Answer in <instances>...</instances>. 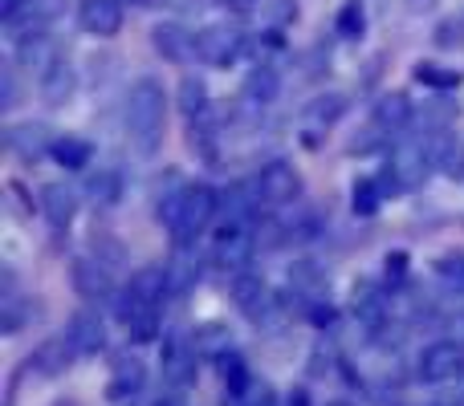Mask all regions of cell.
Here are the masks:
<instances>
[{"mask_svg": "<svg viewBox=\"0 0 464 406\" xmlns=\"http://www.w3.org/2000/svg\"><path fill=\"white\" fill-rule=\"evenodd\" d=\"M90 155H94V146H90L82 135H57L53 138V155H49V159H53L57 167H65V171H82L90 163Z\"/></svg>", "mask_w": 464, "mask_h": 406, "instance_id": "cell-28", "label": "cell"}, {"mask_svg": "<svg viewBox=\"0 0 464 406\" xmlns=\"http://www.w3.org/2000/svg\"><path fill=\"white\" fill-rule=\"evenodd\" d=\"M176 106H179V114H184V118H196V114H204L212 106L208 86H204L200 78H192V73H188V78L179 81V90H176Z\"/></svg>", "mask_w": 464, "mask_h": 406, "instance_id": "cell-32", "label": "cell"}, {"mask_svg": "<svg viewBox=\"0 0 464 406\" xmlns=\"http://www.w3.org/2000/svg\"><path fill=\"white\" fill-rule=\"evenodd\" d=\"M237 402L240 406H277V391H273L269 382H256V378H253V386H248Z\"/></svg>", "mask_w": 464, "mask_h": 406, "instance_id": "cell-39", "label": "cell"}, {"mask_svg": "<svg viewBox=\"0 0 464 406\" xmlns=\"http://www.w3.org/2000/svg\"><path fill=\"white\" fill-rule=\"evenodd\" d=\"M277 94H281V78H277V70H273V65H256V70L245 78V98H248V102L269 106Z\"/></svg>", "mask_w": 464, "mask_h": 406, "instance_id": "cell-30", "label": "cell"}, {"mask_svg": "<svg viewBox=\"0 0 464 406\" xmlns=\"http://www.w3.org/2000/svg\"><path fill=\"white\" fill-rule=\"evenodd\" d=\"M383 187H379L375 175H359L354 179V192H351V212L362 215V220H371V215L379 212V203H383Z\"/></svg>", "mask_w": 464, "mask_h": 406, "instance_id": "cell-31", "label": "cell"}, {"mask_svg": "<svg viewBox=\"0 0 464 406\" xmlns=\"http://www.w3.org/2000/svg\"><path fill=\"white\" fill-rule=\"evenodd\" d=\"M98 252H102L111 264H122V260H127V252H122V244H119L114 236H94V256H98Z\"/></svg>", "mask_w": 464, "mask_h": 406, "instance_id": "cell-44", "label": "cell"}, {"mask_svg": "<svg viewBox=\"0 0 464 406\" xmlns=\"http://www.w3.org/2000/svg\"><path fill=\"white\" fill-rule=\"evenodd\" d=\"M338 33H343V37H351V41H359L362 33H367V21H362V5H359V0H351V5L338 13Z\"/></svg>", "mask_w": 464, "mask_h": 406, "instance_id": "cell-37", "label": "cell"}, {"mask_svg": "<svg viewBox=\"0 0 464 406\" xmlns=\"http://www.w3.org/2000/svg\"><path fill=\"white\" fill-rule=\"evenodd\" d=\"M375 122L383 130H403L416 122V106H411V98L400 94V90H395V94H383L375 102Z\"/></svg>", "mask_w": 464, "mask_h": 406, "instance_id": "cell-26", "label": "cell"}, {"mask_svg": "<svg viewBox=\"0 0 464 406\" xmlns=\"http://www.w3.org/2000/svg\"><path fill=\"white\" fill-rule=\"evenodd\" d=\"M411 78L424 81V86H432V90H457L460 86V73L444 70V65H436V61H420L416 70H411Z\"/></svg>", "mask_w": 464, "mask_h": 406, "instance_id": "cell-35", "label": "cell"}, {"mask_svg": "<svg viewBox=\"0 0 464 406\" xmlns=\"http://www.w3.org/2000/svg\"><path fill=\"white\" fill-rule=\"evenodd\" d=\"M220 5H225L228 13H240V16H245V13H253V8H256V0H220Z\"/></svg>", "mask_w": 464, "mask_h": 406, "instance_id": "cell-47", "label": "cell"}, {"mask_svg": "<svg viewBox=\"0 0 464 406\" xmlns=\"http://www.w3.org/2000/svg\"><path fill=\"white\" fill-rule=\"evenodd\" d=\"M163 130H168V98L163 86L155 78H139L127 94V135L135 155L151 159L163 143Z\"/></svg>", "mask_w": 464, "mask_h": 406, "instance_id": "cell-2", "label": "cell"}, {"mask_svg": "<svg viewBox=\"0 0 464 406\" xmlns=\"http://www.w3.org/2000/svg\"><path fill=\"white\" fill-rule=\"evenodd\" d=\"M245 45H248L245 33L228 21L204 24V29L196 33V57H200L204 65H212V70H228V65L245 53Z\"/></svg>", "mask_w": 464, "mask_h": 406, "instance_id": "cell-3", "label": "cell"}, {"mask_svg": "<svg viewBox=\"0 0 464 406\" xmlns=\"http://www.w3.org/2000/svg\"><path fill=\"white\" fill-rule=\"evenodd\" d=\"M326 406H351V402H346V399H334V402H326Z\"/></svg>", "mask_w": 464, "mask_h": 406, "instance_id": "cell-54", "label": "cell"}, {"mask_svg": "<svg viewBox=\"0 0 464 406\" xmlns=\"http://www.w3.org/2000/svg\"><path fill=\"white\" fill-rule=\"evenodd\" d=\"M383 135H387V130L379 127V122H371V127L362 130V135H354V138H351V146H346V151H351V155H375V151H379V143H383Z\"/></svg>", "mask_w": 464, "mask_h": 406, "instance_id": "cell-38", "label": "cell"}, {"mask_svg": "<svg viewBox=\"0 0 464 406\" xmlns=\"http://www.w3.org/2000/svg\"><path fill=\"white\" fill-rule=\"evenodd\" d=\"M217 374H220V382H225V391L232 394V399H240V394L253 386V374H248V362L240 358L237 350H228L225 358H217Z\"/></svg>", "mask_w": 464, "mask_h": 406, "instance_id": "cell-29", "label": "cell"}, {"mask_svg": "<svg viewBox=\"0 0 464 406\" xmlns=\"http://www.w3.org/2000/svg\"><path fill=\"white\" fill-rule=\"evenodd\" d=\"M114 313H119V321L127 326L130 342H155V337H160V305L135 301L130 293H122Z\"/></svg>", "mask_w": 464, "mask_h": 406, "instance_id": "cell-13", "label": "cell"}, {"mask_svg": "<svg viewBox=\"0 0 464 406\" xmlns=\"http://www.w3.org/2000/svg\"><path fill=\"white\" fill-rule=\"evenodd\" d=\"M53 406H78V402H73V399H62V402H53Z\"/></svg>", "mask_w": 464, "mask_h": 406, "instance_id": "cell-53", "label": "cell"}, {"mask_svg": "<svg viewBox=\"0 0 464 406\" xmlns=\"http://www.w3.org/2000/svg\"><path fill=\"white\" fill-rule=\"evenodd\" d=\"M86 195H90V203H98V207H114L122 200L119 171H94V175L86 179Z\"/></svg>", "mask_w": 464, "mask_h": 406, "instance_id": "cell-33", "label": "cell"}, {"mask_svg": "<svg viewBox=\"0 0 464 406\" xmlns=\"http://www.w3.org/2000/svg\"><path fill=\"white\" fill-rule=\"evenodd\" d=\"M122 5H147V0H122Z\"/></svg>", "mask_w": 464, "mask_h": 406, "instance_id": "cell-55", "label": "cell"}, {"mask_svg": "<svg viewBox=\"0 0 464 406\" xmlns=\"http://www.w3.org/2000/svg\"><path fill=\"white\" fill-rule=\"evenodd\" d=\"M428 146H432V163H436V171H444L449 179L464 184V143H460V138H457V135H449V130H432Z\"/></svg>", "mask_w": 464, "mask_h": 406, "instance_id": "cell-23", "label": "cell"}, {"mask_svg": "<svg viewBox=\"0 0 464 406\" xmlns=\"http://www.w3.org/2000/svg\"><path fill=\"white\" fill-rule=\"evenodd\" d=\"M436 406H444V402H436Z\"/></svg>", "mask_w": 464, "mask_h": 406, "instance_id": "cell-56", "label": "cell"}, {"mask_svg": "<svg viewBox=\"0 0 464 406\" xmlns=\"http://www.w3.org/2000/svg\"><path fill=\"white\" fill-rule=\"evenodd\" d=\"M346 110H351V98H346V94H338V90H330V94H318V98H310V102H305L302 122H305V127L330 130L338 118H343Z\"/></svg>", "mask_w": 464, "mask_h": 406, "instance_id": "cell-25", "label": "cell"}, {"mask_svg": "<svg viewBox=\"0 0 464 406\" xmlns=\"http://www.w3.org/2000/svg\"><path fill=\"white\" fill-rule=\"evenodd\" d=\"M127 293L135 301H151V305H163V297L171 293V280H168V264H143V269L130 277Z\"/></svg>", "mask_w": 464, "mask_h": 406, "instance_id": "cell-24", "label": "cell"}, {"mask_svg": "<svg viewBox=\"0 0 464 406\" xmlns=\"http://www.w3.org/2000/svg\"><path fill=\"white\" fill-rule=\"evenodd\" d=\"M436 0H408V8H416V13H424V8H432Z\"/></svg>", "mask_w": 464, "mask_h": 406, "instance_id": "cell-52", "label": "cell"}, {"mask_svg": "<svg viewBox=\"0 0 464 406\" xmlns=\"http://www.w3.org/2000/svg\"><path fill=\"white\" fill-rule=\"evenodd\" d=\"M420 114H424V122H432L436 130H444V122H449L452 114H457V106H452V102H428Z\"/></svg>", "mask_w": 464, "mask_h": 406, "instance_id": "cell-43", "label": "cell"}, {"mask_svg": "<svg viewBox=\"0 0 464 406\" xmlns=\"http://www.w3.org/2000/svg\"><path fill=\"white\" fill-rule=\"evenodd\" d=\"M70 342L78 345V354L82 358H94V354H102L106 350V321L98 317V309H78L70 317Z\"/></svg>", "mask_w": 464, "mask_h": 406, "instance_id": "cell-17", "label": "cell"}, {"mask_svg": "<svg viewBox=\"0 0 464 406\" xmlns=\"http://www.w3.org/2000/svg\"><path fill=\"white\" fill-rule=\"evenodd\" d=\"M147 386V366L139 354L119 350L111 354V382H106V399L111 402H127L130 394H139Z\"/></svg>", "mask_w": 464, "mask_h": 406, "instance_id": "cell-11", "label": "cell"}, {"mask_svg": "<svg viewBox=\"0 0 464 406\" xmlns=\"http://www.w3.org/2000/svg\"><path fill=\"white\" fill-rule=\"evenodd\" d=\"M305 321H310V326H318V329H326V326H334V321H338V309L330 305V297H326V301H314V305H305Z\"/></svg>", "mask_w": 464, "mask_h": 406, "instance_id": "cell-41", "label": "cell"}, {"mask_svg": "<svg viewBox=\"0 0 464 406\" xmlns=\"http://www.w3.org/2000/svg\"><path fill=\"white\" fill-rule=\"evenodd\" d=\"M73 358H78V345L70 342V334H53L33 350V370L41 378H62V374H70Z\"/></svg>", "mask_w": 464, "mask_h": 406, "instance_id": "cell-14", "label": "cell"}, {"mask_svg": "<svg viewBox=\"0 0 464 406\" xmlns=\"http://www.w3.org/2000/svg\"><path fill=\"white\" fill-rule=\"evenodd\" d=\"M256 252V236L248 231V220H228L217 231V244H212V260L225 272H245L248 260Z\"/></svg>", "mask_w": 464, "mask_h": 406, "instance_id": "cell-5", "label": "cell"}, {"mask_svg": "<svg viewBox=\"0 0 464 406\" xmlns=\"http://www.w3.org/2000/svg\"><path fill=\"white\" fill-rule=\"evenodd\" d=\"M436 277H440L444 285H452V288H460L464 293V252L440 256V260H436Z\"/></svg>", "mask_w": 464, "mask_h": 406, "instance_id": "cell-36", "label": "cell"}, {"mask_svg": "<svg viewBox=\"0 0 464 406\" xmlns=\"http://www.w3.org/2000/svg\"><path fill=\"white\" fill-rule=\"evenodd\" d=\"M464 366V350L460 342H432L420 354V378L424 382H452Z\"/></svg>", "mask_w": 464, "mask_h": 406, "instance_id": "cell-12", "label": "cell"}, {"mask_svg": "<svg viewBox=\"0 0 464 406\" xmlns=\"http://www.w3.org/2000/svg\"><path fill=\"white\" fill-rule=\"evenodd\" d=\"M232 301H237V309L245 313L248 321H269L273 317V309H277V297H273V288L265 285L261 277H253V272H232Z\"/></svg>", "mask_w": 464, "mask_h": 406, "instance_id": "cell-8", "label": "cell"}, {"mask_svg": "<svg viewBox=\"0 0 464 406\" xmlns=\"http://www.w3.org/2000/svg\"><path fill=\"white\" fill-rule=\"evenodd\" d=\"M436 45H464V24L460 21H444L436 29Z\"/></svg>", "mask_w": 464, "mask_h": 406, "instance_id": "cell-45", "label": "cell"}, {"mask_svg": "<svg viewBox=\"0 0 464 406\" xmlns=\"http://www.w3.org/2000/svg\"><path fill=\"white\" fill-rule=\"evenodd\" d=\"M16 98H21V90H16V73H13V65H5L0 70V110H16Z\"/></svg>", "mask_w": 464, "mask_h": 406, "instance_id": "cell-40", "label": "cell"}, {"mask_svg": "<svg viewBox=\"0 0 464 406\" xmlns=\"http://www.w3.org/2000/svg\"><path fill=\"white\" fill-rule=\"evenodd\" d=\"M151 45H155V53H160L163 61H171V65H188L196 57V37L184 29V24H176V21L155 24V29H151Z\"/></svg>", "mask_w": 464, "mask_h": 406, "instance_id": "cell-15", "label": "cell"}, {"mask_svg": "<svg viewBox=\"0 0 464 406\" xmlns=\"http://www.w3.org/2000/svg\"><path fill=\"white\" fill-rule=\"evenodd\" d=\"M387 167H392V175L400 179L403 192H411V187H424V179L436 171L428 138H420V143H400L392 151V159H387Z\"/></svg>", "mask_w": 464, "mask_h": 406, "instance_id": "cell-7", "label": "cell"}, {"mask_svg": "<svg viewBox=\"0 0 464 406\" xmlns=\"http://www.w3.org/2000/svg\"><path fill=\"white\" fill-rule=\"evenodd\" d=\"M53 130L45 122H16V127L5 130V146L24 163H41L53 155Z\"/></svg>", "mask_w": 464, "mask_h": 406, "instance_id": "cell-9", "label": "cell"}, {"mask_svg": "<svg viewBox=\"0 0 464 406\" xmlns=\"http://www.w3.org/2000/svg\"><path fill=\"white\" fill-rule=\"evenodd\" d=\"M289 288L302 305H314V301H326L330 297V277L318 260H297L289 269Z\"/></svg>", "mask_w": 464, "mask_h": 406, "instance_id": "cell-18", "label": "cell"}, {"mask_svg": "<svg viewBox=\"0 0 464 406\" xmlns=\"http://www.w3.org/2000/svg\"><path fill=\"white\" fill-rule=\"evenodd\" d=\"M70 285L82 301L98 305V301H111L114 297V280H111V269H106L98 256H82V260L70 264Z\"/></svg>", "mask_w": 464, "mask_h": 406, "instance_id": "cell-10", "label": "cell"}, {"mask_svg": "<svg viewBox=\"0 0 464 406\" xmlns=\"http://www.w3.org/2000/svg\"><path fill=\"white\" fill-rule=\"evenodd\" d=\"M281 406H314V402H310V394H305L302 386H297V391H289V394H285V402H281Z\"/></svg>", "mask_w": 464, "mask_h": 406, "instance_id": "cell-48", "label": "cell"}, {"mask_svg": "<svg viewBox=\"0 0 464 406\" xmlns=\"http://www.w3.org/2000/svg\"><path fill=\"white\" fill-rule=\"evenodd\" d=\"M351 309H354V317L362 321V326L371 329V334H379V329L387 326V301H383V288L379 285H371V280H362V285H354V293H351Z\"/></svg>", "mask_w": 464, "mask_h": 406, "instance_id": "cell-21", "label": "cell"}, {"mask_svg": "<svg viewBox=\"0 0 464 406\" xmlns=\"http://www.w3.org/2000/svg\"><path fill=\"white\" fill-rule=\"evenodd\" d=\"M41 212L53 228H70L78 215V192L70 184H45L41 187Z\"/></svg>", "mask_w": 464, "mask_h": 406, "instance_id": "cell-22", "label": "cell"}, {"mask_svg": "<svg viewBox=\"0 0 464 406\" xmlns=\"http://www.w3.org/2000/svg\"><path fill=\"white\" fill-rule=\"evenodd\" d=\"M220 200L208 184H192V187H176L171 195L160 200V223L171 231L176 248H196V240L208 231V223L217 220Z\"/></svg>", "mask_w": 464, "mask_h": 406, "instance_id": "cell-1", "label": "cell"}, {"mask_svg": "<svg viewBox=\"0 0 464 406\" xmlns=\"http://www.w3.org/2000/svg\"><path fill=\"white\" fill-rule=\"evenodd\" d=\"M78 24L90 37H114L122 29V0H82Z\"/></svg>", "mask_w": 464, "mask_h": 406, "instance_id": "cell-16", "label": "cell"}, {"mask_svg": "<svg viewBox=\"0 0 464 406\" xmlns=\"http://www.w3.org/2000/svg\"><path fill=\"white\" fill-rule=\"evenodd\" d=\"M168 280H171V293H188V288L200 280V269H196L192 248H176V260L168 264Z\"/></svg>", "mask_w": 464, "mask_h": 406, "instance_id": "cell-34", "label": "cell"}, {"mask_svg": "<svg viewBox=\"0 0 464 406\" xmlns=\"http://www.w3.org/2000/svg\"><path fill=\"white\" fill-rule=\"evenodd\" d=\"M62 57V49H57V41L45 33H29V37H16V65L29 73H45L49 65Z\"/></svg>", "mask_w": 464, "mask_h": 406, "instance_id": "cell-19", "label": "cell"}, {"mask_svg": "<svg viewBox=\"0 0 464 406\" xmlns=\"http://www.w3.org/2000/svg\"><path fill=\"white\" fill-rule=\"evenodd\" d=\"M155 406H188L179 394H171V399H155Z\"/></svg>", "mask_w": 464, "mask_h": 406, "instance_id": "cell-51", "label": "cell"}, {"mask_svg": "<svg viewBox=\"0 0 464 406\" xmlns=\"http://www.w3.org/2000/svg\"><path fill=\"white\" fill-rule=\"evenodd\" d=\"M160 370H163V382L171 391H188L196 386V370H200V350L188 334H171L163 342V358H160Z\"/></svg>", "mask_w": 464, "mask_h": 406, "instance_id": "cell-4", "label": "cell"}, {"mask_svg": "<svg viewBox=\"0 0 464 406\" xmlns=\"http://www.w3.org/2000/svg\"><path fill=\"white\" fill-rule=\"evenodd\" d=\"M452 391H457V402H464V366H460V374L452 378Z\"/></svg>", "mask_w": 464, "mask_h": 406, "instance_id": "cell-50", "label": "cell"}, {"mask_svg": "<svg viewBox=\"0 0 464 406\" xmlns=\"http://www.w3.org/2000/svg\"><path fill=\"white\" fill-rule=\"evenodd\" d=\"M449 334H452V342H460V345H464V309L449 317Z\"/></svg>", "mask_w": 464, "mask_h": 406, "instance_id": "cell-46", "label": "cell"}, {"mask_svg": "<svg viewBox=\"0 0 464 406\" xmlns=\"http://www.w3.org/2000/svg\"><path fill=\"white\" fill-rule=\"evenodd\" d=\"M37 90H41V102L57 110V106H65L73 98V90H78V73H73V65L65 61V57H57V61L41 73Z\"/></svg>", "mask_w": 464, "mask_h": 406, "instance_id": "cell-20", "label": "cell"}, {"mask_svg": "<svg viewBox=\"0 0 464 406\" xmlns=\"http://www.w3.org/2000/svg\"><path fill=\"white\" fill-rule=\"evenodd\" d=\"M192 342H196V350H200V358L217 362L232 350V329L225 321H200V326L192 329Z\"/></svg>", "mask_w": 464, "mask_h": 406, "instance_id": "cell-27", "label": "cell"}, {"mask_svg": "<svg viewBox=\"0 0 464 406\" xmlns=\"http://www.w3.org/2000/svg\"><path fill=\"white\" fill-rule=\"evenodd\" d=\"M24 5H29V0H0V16L8 21V16H13L16 8H24Z\"/></svg>", "mask_w": 464, "mask_h": 406, "instance_id": "cell-49", "label": "cell"}, {"mask_svg": "<svg viewBox=\"0 0 464 406\" xmlns=\"http://www.w3.org/2000/svg\"><path fill=\"white\" fill-rule=\"evenodd\" d=\"M383 280L387 285H403L408 280V252H392L383 260Z\"/></svg>", "mask_w": 464, "mask_h": 406, "instance_id": "cell-42", "label": "cell"}, {"mask_svg": "<svg viewBox=\"0 0 464 406\" xmlns=\"http://www.w3.org/2000/svg\"><path fill=\"white\" fill-rule=\"evenodd\" d=\"M256 195H261L265 207L294 203L297 195H302V175H297V167H294V163H285V159L265 163L261 175H256Z\"/></svg>", "mask_w": 464, "mask_h": 406, "instance_id": "cell-6", "label": "cell"}]
</instances>
